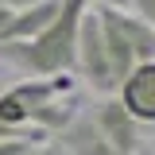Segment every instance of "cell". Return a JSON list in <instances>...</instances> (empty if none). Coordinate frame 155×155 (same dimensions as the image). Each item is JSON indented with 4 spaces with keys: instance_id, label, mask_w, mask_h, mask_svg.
I'll use <instances>...</instances> for the list:
<instances>
[{
    "instance_id": "cell-12",
    "label": "cell",
    "mask_w": 155,
    "mask_h": 155,
    "mask_svg": "<svg viewBox=\"0 0 155 155\" xmlns=\"http://www.w3.org/2000/svg\"><path fill=\"white\" fill-rule=\"evenodd\" d=\"M12 12H16V8H8V4H0V27H4V23L12 19Z\"/></svg>"
},
{
    "instance_id": "cell-5",
    "label": "cell",
    "mask_w": 155,
    "mask_h": 155,
    "mask_svg": "<svg viewBox=\"0 0 155 155\" xmlns=\"http://www.w3.org/2000/svg\"><path fill=\"white\" fill-rule=\"evenodd\" d=\"M120 105L136 124H155V62H140L120 85Z\"/></svg>"
},
{
    "instance_id": "cell-11",
    "label": "cell",
    "mask_w": 155,
    "mask_h": 155,
    "mask_svg": "<svg viewBox=\"0 0 155 155\" xmlns=\"http://www.w3.org/2000/svg\"><path fill=\"white\" fill-rule=\"evenodd\" d=\"M27 155H70V151H66L58 140H54V143H47V140H43V143H35V147H31Z\"/></svg>"
},
{
    "instance_id": "cell-14",
    "label": "cell",
    "mask_w": 155,
    "mask_h": 155,
    "mask_svg": "<svg viewBox=\"0 0 155 155\" xmlns=\"http://www.w3.org/2000/svg\"><path fill=\"white\" fill-rule=\"evenodd\" d=\"M0 4H8V8H27V4H35V0H0Z\"/></svg>"
},
{
    "instance_id": "cell-8",
    "label": "cell",
    "mask_w": 155,
    "mask_h": 155,
    "mask_svg": "<svg viewBox=\"0 0 155 155\" xmlns=\"http://www.w3.org/2000/svg\"><path fill=\"white\" fill-rule=\"evenodd\" d=\"M0 140H35V143H43V140H51V136L35 132V128H12V124L0 120Z\"/></svg>"
},
{
    "instance_id": "cell-4",
    "label": "cell",
    "mask_w": 155,
    "mask_h": 155,
    "mask_svg": "<svg viewBox=\"0 0 155 155\" xmlns=\"http://www.w3.org/2000/svg\"><path fill=\"white\" fill-rule=\"evenodd\" d=\"M85 113L93 116V124L113 143L116 155H143V124H136L116 97H101L93 109H85Z\"/></svg>"
},
{
    "instance_id": "cell-9",
    "label": "cell",
    "mask_w": 155,
    "mask_h": 155,
    "mask_svg": "<svg viewBox=\"0 0 155 155\" xmlns=\"http://www.w3.org/2000/svg\"><path fill=\"white\" fill-rule=\"evenodd\" d=\"M35 140H0V155H27Z\"/></svg>"
},
{
    "instance_id": "cell-1",
    "label": "cell",
    "mask_w": 155,
    "mask_h": 155,
    "mask_svg": "<svg viewBox=\"0 0 155 155\" xmlns=\"http://www.w3.org/2000/svg\"><path fill=\"white\" fill-rule=\"evenodd\" d=\"M89 0H62L58 16L23 43H0V62L16 66L31 78H54V74H74L78 62V19Z\"/></svg>"
},
{
    "instance_id": "cell-6",
    "label": "cell",
    "mask_w": 155,
    "mask_h": 155,
    "mask_svg": "<svg viewBox=\"0 0 155 155\" xmlns=\"http://www.w3.org/2000/svg\"><path fill=\"white\" fill-rule=\"evenodd\" d=\"M58 8H62V0H35V4H27V8H16L12 19L0 27V43H23V39L39 35V31L58 16Z\"/></svg>"
},
{
    "instance_id": "cell-7",
    "label": "cell",
    "mask_w": 155,
    "mask_h": 155,
    "mask_svg": "<svg viewBox=\"0 0 155 155\" xmlns=\"http://www.w3.org/2000/svg\"><path fill=\"white\" fill-rule=\"evenodd\" d=\"M58 143H62L70 155H116L113 143L101 136V128L93 124L89 113H74V120L58 132Z\"/></svg>"
},
{
    "instance_id": "cell-10",
    "label": "cell",
    "mask_w": 155,
    "mask_h": 155,
    "mask_svg": "<svg viewBox=\"0 0 155 155\" xmlns=\"http://www.w3.org/2000/svg\"><path fill=\"white\" fill-rule=\"evenodd\" d=\"M128 4L136 8V16H140V19H147V23L155 27V0H128Z\"/></svg>"
},
{
    "instance_id": "cell-3",
    "label": "cell",
    "mask_w": 155,
    "mask_h": 155,
    "mask_svg": "<svg viewBox=\"0 0 155 155\" xmlns=\"http://www.w3.org/2000/svg\"><path fill=\"white\" fill-rule=\"evenodd\" d=\"M74 70L93 85L97 93H113V70H109V54H105V39H101V16L97 4H85V12L78 19V62Z\"/></svg>"
},
{
    "instance_id": "cell-2",
    "label": "cell",
    "mask_w": 155,
    "mask_h": 155,
    "mask_svg": "<svg viewBox=\"0 0 155 155\" xmlns=\"http://www.w3.org/2000/svg\"><path fill=\"white\" fill-rule=\"evenodd\" d=\"M101 16V39L113 70V85H120L140 62H155V27L140 16H124V8H105L97 4Z\"/></svg>"
},
{
    "instance_id": "cell-13",
    "label": "cell",
    "mask_w": 155,
    "mask_h": 155,
    "mask_svg": "<svg viewBox=\"0 0 155 155\" xmlns=\"http://www.w3.org/2000/svg\"><path fill=\"white\" fill-rule=\"evenodd\" d=\"M89 4H105V8H124L128 0H89Z\"/></svg>"
}]
</instances>
